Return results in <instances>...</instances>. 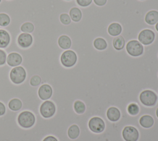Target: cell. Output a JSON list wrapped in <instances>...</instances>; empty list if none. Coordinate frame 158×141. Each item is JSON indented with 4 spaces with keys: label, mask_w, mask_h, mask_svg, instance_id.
<instances>
[{
    "label": "cell",
    "mask_w": 158,
    "mask_h": 141,
    "mask_svg": "<svg viewBox=\"0 0 158 141\" xmlns=\"http://www.w3.org/2000/svg\"><path fill=\"white\" fill-rule=\"evenodd\" d=\"M35 116L30 111H22L17 116V122L19 125L24 129L31 128L35 125Z\"/></svg>",
    "instance_id": "cell-1"
},
{
    "label": "cell",
    "mask_w": 158,
    "mask_h": 141,
    "mask_svg": "<svg viewBox=\"0 0 158 141\" xmlns=\"http://www.w3.org/2000/svg\"><path fill=\"white\" fill-rule=\"evenodd\" d=\"M141 103L146 107L154 106L158 101V95L151 90H143L139 95Z\"/></svg>",
    "instance_id": "cell-2"
},
{
    "label": "cell",
    "mask_w": 158,
    "mask_h": 141,
    "mask_svg": "<svg viewBox=\"0 0 158 141\" xmlns=\"http://www.w3.org/2000/svg\"><path fill=\"white\" fill-rule=\"evenodd\" d=\"M9 77L13 83L16 85L21 84L26 79L27 72L22 66L14 67L10 71Z\"/></svg>",
    "instance_id": "cell-3"
},
{
    "label": "cell",
    "mask_w": 158,
    "mask_h": 141,
    "mask_svg": "<svg viewBox=\"0 0 158 141\" xmlns=\"http://www.w3.org/2000/svg\"><path fill=\"white\" fill-rule=\"evenodd\" d=\"M127 53L133 57H138L144 53V46L138 40H131L125 45Z\"/></svg>",
    "instance_id": "cell-4"
},
{
    "label": "cell",
    "mask_w": 158,
    "mask_h": 141,
    "mask_svg": "<svg viewBox=\"0 0 158 141\" xmlns=\"http://www.w3.org/2000/svg\"><path fill=\"white\" fill-rule=\"evenodd\" d=\"M60 61L64 67L70 68L76 64L77 62V55L73 50H65L60 56Z\"/></svg>",
    "instance_id": "cell-5"
},
{
    "label": "cell",
    "mask_w": 158,
    "mask_h": 141,
    "mask_svg": "<svg viewBox=\"0 0 158 141\" xmlns=\"http://www.w3.org/2000/svg\"><path fill=\"white\" fill-rule=\"evenodd\" d=\"M56 112V106L55 103L50 100H45L40 106V113L41 116L46 119L52 117Z\"/></svg>",
    "instance_id": "cell-6"
},
{
    "label": "cell",
    "mask_w": 158,
    "mask_h": 141,
    "mask_svg": "<svg viewBox=\"0 0 158 141\" xmlns=\"http://www.w3.org/2000/svg\"><path fill=\"white\" fill-rule=\"evenodd\" d=\"M88 126L89 129L93 133L100 134L105 130L106 124L101 118L93 116L88 121Z\"/></svg>",
    "instance_id": "cell-7"
},
{
    "label": "cell",
    "mask_w": 158,
    "mask_h": 141,
    "mask_svg": "<svg viewBox=\"0 0 158 141\" xmlns=\"http://www.w3.org/2000/svg\"><path fill=\"white\" fill-rule=\"evenodd\" d=\"M122 136L125 141H138L139 138V133L135 127L127 126L122 129Z\"/></svg>",
    "instance_id": "cell-8"
},
{
    "label": "cell",
    "mask_w": 158,
    "mask_h": 141,
    "mask_svg": "<svg viewBox=\"0 0 158 141\" xmlns=\"http://www.w3.org/2000/svg\"><path fill=\"white\" fill-rule=\"evenodd\" d=\"M156 38L155 33L151 29H143L138 36V40L143 45L148 46L152 44Z\"/></svg>",
    "instance_id": "cell-9"
},
{
    "label": "cell",
    "mask_w": 158,
    "mask_h": 141,
    "mask_svg": "<svg viewBox=\"0 0 158 141\" xmlns=\"http://www.w3.org/2000/svg\"><path fill=\"white\" fill-rule=\"evenodd\" d=\"M33 39L31 34L21 33L17 37V42L18 45L23 49L30 48L33 44Z\"/></svg>",
    "instance_id": "cell-10"
},
{
    "label": "cell",
    "mask_w": 158,
    "mask_h": 141,
    "mask_svg": "<svg viewBox=\"0 0 158 141\" xmlns=\"http://www.w3.org/2000/svg\"><path fill=\"white\" fill-rule=\"evenodd\" d=\"M53 93V90L51 85L48 83H44L39 87L38 90V95L39 98L43 100H49Z\"/></svg>",
    "instance_id": "cell-11"
},
{
    "label": "cell",
    "mask_w": 158,
    "mask_h": 141,
    "mask_svg": "<svg viewBox=\"0 0 158 141\" xmlns=\"http://www.w3.org/2000/svg\"><path fill=\"white\" fill-rule=\"evenodd\" d=\"M22 56L16 52H12L7 54L6 63L10 67H14L20 66L22 62Z\"/></svg>",
    "instance_id": "cell-12"
},
{
    "label": "cell",
    "mask_w": 158,
    "mask_h": 141,
    "mask_svg": "<svg viewBox=\"0 0 158 141\" xmlns=\"http://www.w3.org/2000/svg\"><path fill=\"white\" fill-rule=\"evenodd\" d=\"M106 117L110 122H118L121 118L120 111L115 106H110L107 109Z\"/></svg>",
    "instance_id": "cell-13"
},
{
    "label": "cell",
    "mask_w": 158,
    "mask_h": 141,
    "mask_svg": "<svg viewBox=\"0 0 158 141\" xmlns=\"http://www.w3.org/2000/svg\"><path fill=\"white\" fill-rule=\"evenodd\" d=\"M139 125L145 129H149L154 124V119L151 115L144 114L139 119Z\"/></svg>",
    "instance_id": "cell-14"
},
{
    "label": "cell",
    "mask_w": 158,
    "mask_h": 141,
    "mask_svg": "<svg viewBox=\"0 0 158 141\" xmlns=\"http://www.w3.org/2000/svg\"><path fill=\"white\" fill-rule=\"evenodd\" d=\"M10 42L9 33L5 29H0V49L6 48Z\"/></svg>",
    "instance_id": "cell-15"
},
{
    "label": "cell",
    "mask_w": 158,
    "mask_h": 141,
    "mask_svg": "<svg viewBox=\"0 0 158 141\" xmlns=\"http://www.w3.org/2000/svg\"><path fill=\"white\" fill-rule=\"evenodd\" d=\"M144 21L149 25H155L158 22V11L151 10L148 12L145 15Z\"/></svg>",
    "instance_id": "cell-16"
},
{
    "label": "cell",
    "mask_w": 158,
    "mask_h": 141,
    "mask_svg": "<svg viewBox=\"0 0 158 141\" xmlns=\"http://www.w3.org/2000/svg\"><path fill=\"white\" fill-rule=\"evenodd\" d=\"M57 43L59 46L64 49L67 50L70 49L72 46V40L69 36L65 35H63L59 36L57 40Z\"/></svg>",
    "instance_id": "cell-17"
},
{
    "label": "cell",
    "mask_w": 158,
    "mask_h": 141,
    "mask_svg": "<svg viewBox=\"0 0 158 141\" xmlns=\"http://www.w3.org/2000/svg\"><path fill=\"white\" fill-rule=\"evenodd\" d=\"M122 32V25L117 22L111 23L107 28V32L109 35L112 36H116L120 35Z\"/></svg>",
    "instance_id": "cell-18"
},
{
    "label": "cell",
    "mask_w": 158,
    "mask_h": 141,
    "mask_svg": "<svg viewBox=\"0 0 158 141\" xmlns=\"http://www.w3.org/2000/svg\"><path fill=\"white\" fill-rule=\"evenodd\" d=\"M126 43L123 37L120 35L114 37L112 40V46L117 51L122 50L125 47Z\"/></svg>",
    "instance_id": "cell-19"
},
{
    "label": "cell",
    "mask_w": 158,
    "mask_h": 141,
    "mask_svg": "<svg viewBox=\"0 0 158 141\" xmlns=\"http://www.w3.org/2000/svg\"><path fill=\"white\" fill-rule=\"evenodd\" d=\"M80 134V129L78 125L72 124L67 129V135L72 140L77 139Z\"/></svg>",
    "instance_id": "cell-20"
},
{
    "label": "cell",
    "mask_w": 158,
    "mask_h": 141,
    "mask_svg": "<svg viewBox=\"0 0 158 141\" xmlns=\"http://www.w3.org/2000/svg\"><path fill=\"white\" fill-rule=\"evenodd\" d=\"M72 21L74 22H78L82 18V12L81 10L76 7L70 9L69 13Z\"/></svg>",
    "instance_id": "cell-21"
},
{
    "label": "cell",
    "mask_w": 158,
    "mask_h": 141,
    "mask_svg": "<svg viewBox=\"0 0 158 141\" xmlns=\"http://www.w3.org/2000/svg\"><path fill=\"white\" fill-rule=\"evenodd\" d=\"M22 105L23 104L22 101L17 98L11 99L8 103V107L12 111H17L20 110L22 108Z\"/></svg>",
    "instance_id": "cell-22"
},
{
    "label": "cell",
    "mask_w": 158,
    "mask_h": 141,
    "mask_svg": "<svg viewBox=\"0 0 158 141\" xmlns=\"http://www.w3.org/2000/svg\"><path fill=\"white\" fill-rule=\"evenodd\" d=\"M93 46L97 50L103 51L107 48V43L105 39L103 38L98 37L94 39L93 41Z\"/></svg>",
    "instance_id": "cell-23"
},
{
    "label": "cell",
    "mask_w": 158,
    "mask_h": 141,
    "mask_svg": "<svg viewBox=\"0 0 158 141\" xmlns=\"http://www.w3.org/2000/svg\"><path fill=\"white\" fill-rule=\"evenodd\" d=\"M73 107L75 112L78 114H83L86 109L85 103L81 100H76L73 103Z\"/></svg>",
    "instance_id": "cell-24"
},
{
    "label": "cell",
    "mask_w": 158,
    "mask_h": 141,
    "mask_svg": "<svg viewBox=\"0 0 158 141\" xmlns=\"http://www.w3.org/2000/svg\"><path fill=\"white\" fill-rule=\"evenodd\" d=\"M127 113L130 116H135L139 114V113L140 111V108L136 103H131L128 105V106L127 108Z\"/></svg>",
    "instance_id": "cell-25"
},
{
    "label": "cell",
    "mask_w": 158,
    "mask_h": 141,
    "mask_svg": "<svg viewBox=\"0 0 158 141\" xmlns=\"http://www.w3.org/2000/svg\"><path fill=\"white\" fill-rule=\"evenodd\" d=\"M35 30L34 25L30 22L23 23L20 27V30L22 33H27L31 34Z\"/></svg>",
    "instance_id": "cell-26"
},
{
    "label": "cell",
    "mask_w": 158,
    "mask_h": 141,
    "mask_svg": "<svg viewBox=\"0 0 158 141\" xmlns=\"http://www.w3.org/2000/svg\"><path fill=\"white\" fill-rule=\"evenodd\" d=\"M10 23L9 15L6 13H0V26L4 27L8 26Z\"/></svg>",
    "instance_id": "cell-27"
},
{
    "label": "cell",
    "mask_w": 158,
    "mask_h": 141,
    "mask_svg": "<svg viewBox=\"0 0 158 141\" xmlns=\"http://www.w3.org/2000/svg\"><path fill=\"white\" fill-rule=\"evenodd\" d=\"M30 84L32 87H39L41 85V79L38 75H33L30 79Z\"/></svg>",
    "instance_id": "cell-28"
},
{
    "label": "cell",
    "mask_w": 158,
    "mask_h": 141,
    "mask_svg": "<svg viewBox=\"0 0 158 141\" xmlns=\"http://www.w3.org/2000/svg\"><path fill=\"white\" fill-rule=\"evenodd\" d=\"M59 20H60V22L63 25H69L72 22V20L70 19L69 14L66 13L61 14L59 16Z\"/></svg>",
    "instance_id": "cell-29"
},
{
    "label": "cell",
    "mask_w": 158,
    "mask_h": 141,
    "mask_svg": "<svg viewBox=\"0 0 158 141\" xmlns=\"http://www.w3.org/2000/svg\"><path fill=\"white\" fill-rule=\"evenodd\" d=\"M7 53L3 49H0V66L6 64Z\"/></svg>",
    "instance_id": "cell-30"
},
{
    "label": "cell",
    "mask_w": 158,
    "mask_h": 141,
    "mask_svg": "<svg viewBox=\"0 0 158 141\" xmlns=\"http://www.w3.org/2000/svg\"><path fill=\"white\" fill-rule=\"evenodd\" d=\"M77 4L82 7L89 6L92 2L93 0H76Z\"/></svg>",
    "instance_id": "cell-31"
},
{
    "label": "cell",
    "mask_w": 158,
    "mask_h": 141,
    "mask_svg": "<svg viewBox=\"0 0 158 141\" xmlns=\"http://www.w3.org/2000/svg\"><path fill=\"white\" fill-rule=\"evenodd\" d=\"M93 2L98 6H104L106 3L107 0H93Z\"/></svg>",
    "instance_id": "cell-32"
},
{
    "label": "cell",
    "mask_w": 158,
    "mask_h": 141,
    "mask_svg": "<svg viewBox=\"0 0 158 141\" xmlns=\"http://www.w3.org/2000/svg\"><path fill=\"white\" fill-rule=\"evenodd\" d=\"M6 112V108L4 104L2 101H0V116L4 115Z\"/></svg>",
    "instance_id": "cell-33"
},
{
    "label": "cell",
    "mask_w": 158,
    "mask_h": 141,
    "mask_svg": "<svg viewBox=\"0 0 158 141\" xmlns=\"http://www.w3.org/2000/svg\"><path fill=\"white\" fill-rule=\"evenodd\" d=\"M42 141H59L58 139L54 135H48L45 137Z\"/></svg>",
    "instance_id": "cell-34"
},
{
    "label": "cell",
    "mask_w": 158,
    "mask_h": 141,
    "mask_svg": "<svg viewBox=\"0 0 158 141\" xmlns=\"http://www.w3.org/2000/svg\"><path fill=\"white\" fill-rule=\"evenodd\" d=\"M155 29L158 32V22L156 23V24L155 25Z\"/></svg>",
    "instance_id": "cell-35"
},
{
    "label": "cell",
    "mask_w": 158,
    "mask_h": 141,
    "mask_svg": "<svg viewBox=\"0 0 158 141\" xmlns=\"http://www.w3.org/2000/svg\"><path fill=\"white\" fill-rule=\"evenodd\" d=\"M156 117L158 118V107L157 108V109L156 110Z\"/></svg>",
    "instance_id": "cell-36"
},
{
    "label": "cell",
    "mask_w": 158,
    "mask_h": 141,
    "mask_svg": "<svg viewBox=\"0 0 158 141\" xmlns=\"http://www.w3.org/2000/svg\"><path fill=\"white\" fill-rule=\"evenodd\" d=\"M65 1H71V0H65Z\"/></svg>",
    "instance_id": "cell-37"
},
{
    "label": "cell",
    "mask_w": 158,
    "mask_h": 141,
    "mask_svg": "<svg viewBox=\"0 0 158 141\" xmlns=\"http://www.w3.org/2000/svg\"><path fill=\"white\" fill-rule=\"evenodd\" d=\"M139 1H144V0H139Z\"/></svg>",
    "instance_id": "cell-38"
},
{
    "label": "cell",
    "mask_w": 158,
    "mask_h": 141,
    "mask_svg": "<svg viewBox=\"0 0 158 141\" xmlns=\"http://www.w3.org/2000/svg\"><path fill=\"white\" fill-rule=\"evenodd\" d=\"M1 1H2V0H0V3H1Z\"/></svg>",
    "instance_id": "cell-39"
},
{
    "label": "cell",
    "mask_w": 158,
    "mask_h": 141,
    "mask_svg": "<svg viewBox=\"0 0 158 141\" xmlns=\"http://www.w3.org/2000/svg\"><path fill=\"white\" fill-rule=\"evenodd\" d=\"M157 77H158V73H157Z\"/></svg>",
    "instance_id": "cell-40"
},
{
    "label": "cell",
    "mask_w": 158,
    "mask_h": 141,
    "mask_svg": "<svg viewBox=\"0 0 158 141\" xmlns=\"http://www.w3.org/2000/svg\"><path fill=\"white\" fill-rule=\"evenodd\" d=\"M157 56H158V54H157Z\"/></svg>",
    "instance_id": "cell-41"
},
{
    "label": "cell",
    "mask_w": 158,
    "mask_h": 141,
    "mask_svg": "<svg viewBox=\"0 0 158 141\" xmlns=\"http://www.w3.org/2000/svg\"><path fill=\"white\" fill-rule=\"evenodd\" d=\"M8 1H10V0H8Z\"/></svg>",
    "instance_id": "cell-42"
}]
</instances>
